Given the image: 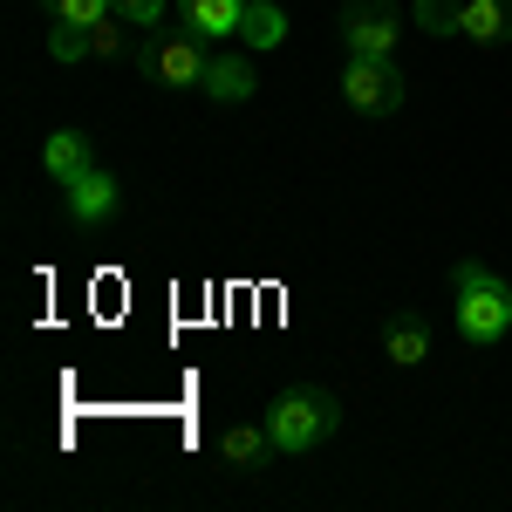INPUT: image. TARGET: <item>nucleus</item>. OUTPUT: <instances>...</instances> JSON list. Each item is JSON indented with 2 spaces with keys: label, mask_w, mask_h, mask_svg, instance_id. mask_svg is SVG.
I'll return each mask as SVG.
<instances>
[{
  "label": "nucleus",
  "mask_w": 512,
  "mask_h": 512,
  "mask_svg": "<svg viewBox=\"0 0 512 512\" xmlns=\"http://www.w3.org/2000/svg\"><path fill=\"white\" fill-rule=\"evenodd\" d=\"M410 21H417V28H424V35H458V21H465V0H417V7H410Z\"/></svg>",
  "instance_id": "nucleus-15"
},
{
  "label": "nucleus",
  "mask_w": 512,
  "mask_h": 512,
  "mask_svg": "<svg viewBox=\"0 0 512 512\" xmlns=\"http://www.w3.org/2000/svg\"><path fill=\"white\" fill-rule=\"evenodd\" d=\"M451 287H458V335L472 342V349H492V342H506L512 335V287L492 267H478V260H458L451 267Z\"/></svg>",
  "instance_id": "nucleus-2"
},
{
  "label": "nucleus",
  "mask_w": 512,
  "mask_h": 512,
  "mask_svg": "<svg viewBox=\"0 0 512 512\" xmlns=\"http://www.w3.org/2000/svg\"><path fill=\"white\" fill-rule=\"evenodd\" d=\"M403 41V7L396 0H349L342 7V48L349 55H396Z\"/></svg>",
  "instance_id": "nucleus-5"
},
{
  "label": "nucleus",
  "mask_w": 512,
  "mask_h": 512,
  "mask_svg": "<svg viewBox=\"0 0 512 512\" xmlns=\"http://www.w3.org/2000/svg\"><path fill=\"white\" fill-rule=\"evenodd\" d=\"M137 69L158 82V89H205L212 55H205V41L192 28H151V41L137 48Z\"/></svg>",
  "instance_id": "nucleus-3"
},
{
  "label": "nucleus",
  "mask_w": 512,
  "mask_h": 512,
  "mask_svg": "<svg viewBox=\"0 0 512 512\" xmlns=\"http://www.w3.org/2000/svg\"><path fill=\"white\" fill-rule=\"evenodd\" d=\"M164 7H178V0H117V14L130 21V28H158Z\"/></svg>",
  "instance_id": "nucleus-17"
},
{
  "label": "nucleus",
  "mask_w": 512,
  "mask_h": 512,
  "mask_svg": "<svg viewBox=\"0 0 512 512\" xmlns=\"http://www.w3.org/2000/svg\"><path fill=\"white\" fill-rule=\"evenodd\" d=\"M260 424H267L280 458H301V451H315V444H328V437L342 431V403H335V390H321V383H294V390H280L267 403Z\"/></svg>",
  "instance_id": "nucleus-1"
},
{
  "label": "nucleus",
  "mask_w": 512,
  "mask_h": 512,
  "mask_svg": "<svg viewBox=\"0 0 512 512\" xmlns=\"http://www.w3.org/2000/svg\"><path fill=\"white\" fill-rule=\"evenodd\" d=\"M48 55H55V62H82V55H96V28H69V21H55V28H48Z\"/></svg>",
  "instance_id": "nucleus-16"
},
{
  "label": "nucleus",
  "mask_w": 512,
  "mask_h": 512,
  "mask_svg": "<svg viewBox=\"0 0 512 512\" xmlns=\"http://www.w3.org/2000/svg\"><path fill=\"white\" fill-rule=\"evenodd\" d=\"M123 205V185L103 171V164H89L82 178H69L62 185V212H69V226H82V233H96V226H110Z\"/></svg>",
  "instance_id": "nucleus-6"
},
{
  "label": "nucleus",
  "mask_w": 512,
  "mask_h": 512,
  "mask_svg": "<svg viewBox=\"0 0 512 512\" xmlns=\"http://www.w3.org/2000/svg\"><path fill=\"white\" fill-rule=\"evenodd\" d=\"M219 458H226V472H260V465H274V437L267 424H226L219 431Z\"/></svg>",
  "instance_id": "nucleus-9"
},
{
  "label": "nucleus",
  "mask_w": 512,
  "mask_h": 512,
  "mask_svg": "<svg viewBox=\"0 0 512 512\" xmlns=\"http://www.w3.org/2000/svg\"><path fill=\"white\" fill-rule=\"evenodd\" d=\"M253 89H260L253 55H212V69H205V96H212V103H226V110H233V103L253 96Z\"/></svg>",
  "instance_id": "nucleus-10"
},
{
  "label": "nucleus",
  "mask_w": 512,
  "mask_h": 512,
  "mask_svg": "<svg viewBox=\"0 0 512 512\" xmlns=\"http://www.w3.org/2000/svg\"><path fill=\"white\" fill-rule=\"evenodd\" d=\"M342 103H349L355 117H396L403 110V69H396V55H349Z\"/></svg>",
  "instance_id": "nucleus-4"
},
{
  "label": "nucleus",
  "mask_w": 512,
  "mask_h": 512,
  "mask_svg": "<svg viewBox=\"0 0 512 512\" xmlns=\"http://www.w3.org/2000/svg\"><path fill=\"white\" fill-rule=\"evenodd\" d=\"M239 41L253 48V55H267L287 41V7L280 0H246V21H239Z\"/></svg>",
  "instance_id": "nucleus-13"
},
{
  "label": "nucleus",
  "mask_w": 512,
  "mask_h": 512,
  "mask_svg": "<svg viewBox=\"0 0 512 512\" xmlns=\"http://www.w3.org/2000/svg\"><path fill=\"white\" fill-rule=\"evenodd\" d=\"M383 355H390L396 369H424V355H431V321L417 315V308H396L383 321Z\"/></svg>",
  "instance_id": "nucleus-7"
},
{
  "label": "nucleus",
  "mask_w": 512,
  "mask_h": 512,
  "mask_svg": "<svg viewBox=\"0 0 512 512\" xmlns=\"http://www.w3.org/2000/svg\"><path fill=\"white\" fill-rule=\"evenodd\" d=\"M458 35L478 41V48H499V41H512V0H465Z\"/></svg>",
  "instance_id": "nucleus-12"
},
{
  "label": "nucleus",
  "mask_w": 512,
  "mask_h": 512,
  "mask_svg": "<svg viewBox=\"0 0 512 512\" xmlns=\"http://www.w3.org/2000/svg\"><path fill=\"white\" fill-rule=\"evenodd\" d=\"M48 21H69V28H103L117 14V0H41Z\"/></svg>",
  "instance_id": "nucleus-14"
},
{
  "label": "nucleus",
  "mask_w": 512,
  "mask_h": 512,
  "mask_svg": "<svg viewBox=\"0 0 512 512\" xmlns=\"http://www.w3.org/2000/svg\"><path fill=\"white\" fill-rule=\"evenodd\" d=\"M246 21V0H178V28H192L198 41H226Z\"/></svg>",
  "instance_id": "nucleus-8"
},
{
  "label": "nucleus",
  "mask_w": 512,
  "mask_h": 512,
  "mask_svg": "<svg viewBox=\"0 0 512 512\" xmlns=\"http://www.w3.org/2000/svg\"><path fill=\"white\" fill-rule=\"evenodd\" d=\"M89 137L82 130H48V144H41V171L55 178V185H69V178H82L89 171Z\"/></svg>",
  "instance_id": "nucleus-11"
}]
</instances>
